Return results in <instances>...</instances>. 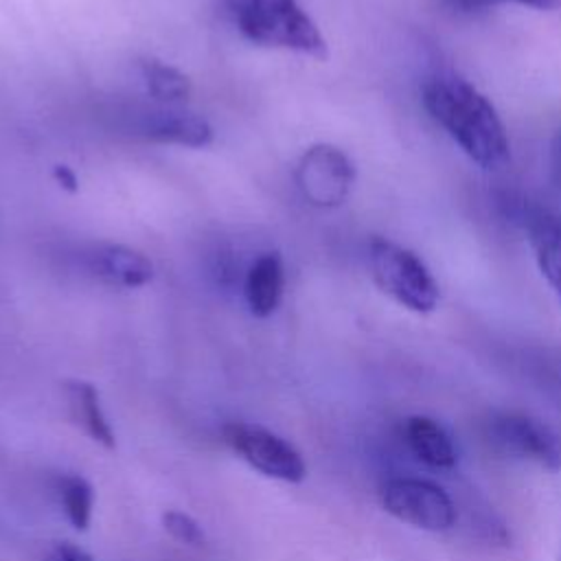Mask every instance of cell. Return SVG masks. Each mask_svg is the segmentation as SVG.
<instances>
[{
  "instance_id": "ba28073f",
  "label": "cell",
  "mask_w": 561,
  "mask_h": 561,
  "mask_svg": "<svg viewBox=\"0 0 561 561\" xmlns=\"http://www.w3.org/2000/svg\"><path fill=\"white\" fill-rule=\"evenodd\" d=\"M90 270L101 283L121 289L142 287L153 276V263L149 256L118 243L99 245L90 254Z\"/></svg>"
},
{
  "instance_id": "9c48e42d",
  "label": "cell",
  "mask_w": 561,
  "mask_h": 561,
  "mask_svg": "<svg viewBox=\"0 0 561 561\" xmlns=\"http://www.w3.org/2000/svg\"><path fill=\"white\" fill-rule=\"evenodd\" d=\"M526 232L541 276L561 300V217L541 208L530 210Z\"/></svg>"
},
{
  "instance_id": "6da1fadb",
  "label": "cell",
  "mask_w": 561,
  "mask_h": 561,
  "mask_svg": "<svg viewBox=\"0 0 561 561\" xmlns=\"http://www.w3.org/2000/svg\"><path fill=\"white\" fill-rule=\"evenodd\" d=\"M421 101L436 125L482 169L508 160V136L493 103L467 79L438 75L423 83Z\"/></svg>"
},
{
  "instance_id": "277c9868",
  "label": "cell",
  "mask_w": 561,
  "mask_h": 561,
  "mask_svg": "<svg viewBox=\"0 0 561 561\" xmlns=\"http://www.w3.org/2000/svg\"><path fill=\"white\" fill-rule=\"evenodd\" d=\"M381 506L394 519L423 530H447L456 522V506L447 491L430 480L392 478L379 491Z\"/></svg>"
},
{
  "instance_id": "52a82bcc",
  "label": "cell",
  "mask_w": 561,
  "mask_h": 561,
  "mask_svg": "<svg viewBox=\"0 0 561 561\" xmlns=\"http://www.w3.org/2000/svg\"><path fill=\"white\" fill-rule=\"evenodd\" d=\"M296 182L309 204L333 208L348 197L355 182V167L342 149L333 145H313L298 162Z\"/></svg>"
},
{
  "instance_id": "7c38bea8",
  "label": "cell",
  "mask_w": 561,
  "mask_h": 561,
  "mask_svg": "<svg viewBox=\"0 0 561 561\" xmlns=\"http://www.w3.org/2000/svg\"><path fill=\"white\" fill-rule=\"evenodd\" d=\"M145 134L156 142L182 145L191 149H202L213 142V127L206 118L188 114V112H156L149 118Z\"/></svg>"
},
{
  "instance_id": "ffe728a7",
  "label": "cell",
  "mask_w": 561,
  "mask_h": 561,
  "mask_svg": "<svg viewBox=\"0 0 561 561\" xmlns=\"http://www.w3.org/2000/svg\"><path fill=\"white\" fill-rule=\"evenodd\" d=\"M559 167H561V142H559Z\"/></svg>"
},
{
  "instance_id": "7a4b0ae2",
  "label": "cell",
  "mask_w": 561,
  "mask_h": 561,
  "mask_svg": "<svg viewBox=\"0 0 561 561\" xmlns=\"http://www.w3.org/2000/svg\"><path fill=\"white\" fill-rule=\"evenodd\" d=\"M232 15L241 35L254 44L278 46L327 59V42L296 0H234Z\"/></svg>"
},
{
  "instance_id": "30bf717a",
  "label": "cell",
  "mask_w": 561,
  "mask_h": 561,
  "mask_svg": "<svg viewBox=\"0 0 561 561\" xmlns=\"http://www.w3.org/2000/svg\"><path fill=\"white\" fill-rule=\"evenodd\" d=\"M403 438L410 451L434 469H449L456 465L458 454L451 436L445 432L440 423L430 416L414 414L403 423Z\"/></svg>"
},
{
  "instance_id": "3957f363",
  "label": "cell",
  "mask_w": 561,
  "mask_h": 561,
  "mask_svg": "<svg viewBox=\"0 0 561 561\" xmlns=\"http://www.w3.org/2000/svg\"><path fill=\"white\" fill-rule=\"evenodd\" d=\"M368 263L377 287L401 307L414 313H432L438 307V283L416 252L375 237L368 245Z\"/></svg>"
},
{
  "instance_id": "9a60e30c",
  "label": "cell",
  "mask_w": 561,
  "mask_h": 561,
  "mask_svg": "<svg viewBox=\"0 0 561 561\" xmlns=\"http://www.w3.org/2000/svg\"><path fill=\"white\" fill-rule=\"evenodd\" d=\"M59 493H61L64 511H66L70 524L77 530H85L90 526L92 502H94L90 482L81 476H66L59 484Z\"/></svg>"
},
{
  "instance_id": "5bb4252c",
  "label": "cell",
  "mask_w": 561,
  "mask_h": 561,
  "mask_svg": "<svg viewBox=\"0 0 561 561\" xmlns=\"http://www.w3.org/2000/svg\"><path fill=\"white\" fill-rule=\"evenodd\" d=\"M147 90L153 99L162 103H182L191 94V81L178 68L160 61V59H145L140 64Z\"/></svg>"
},
{
  "instance_id": "d6986e66",
  "label": "cell",
  "mask_w": 561,
  "mask_h": 561,
  "mask_svg": "<svg viewBox=\"0 0 561 561\" xmlns=\"http://www.w3.org/2000/svg\"><path fill=\"white\" fill-rule=\"evenodd\" d=\"M57 557H59V561H94L85 550H81L75 543H61L57 548Z\"/></svg>"
},
{
  "instance_id": "2e32d148",
  "label": "cell",
  "mask_w": 561,
  "mask_h": 561,
  "mask_svg": "<svg viewBox=\"0 0 561 561\" xmlns=\"http://www.w3.org/2000/svg\"><path fill=\"white\" fill-rule=\"evenodd\" d=\"M162 524H164V530L178 539L180 543L184 546H191V548H202L206 543V535L202 530V526L186 513H180V511H167L162 515Z\"/></svg>"
},
{
  "instance_id": "8992f818",
  "label": "cell",
  "mask_w": 561,
  "mask_h": 561,
  "mask_svg": "<svg viewBox=\"0 0 561 561\" xmlns=\"http://www.w3.org/2000/svg\"><path fill=\"white\" fill-rule=\"evenodd\" d=\"M226 445L252 469L283 482H302L307 476L300 451L278 434L250 423H228L224 427Z\"/></svg>"
},
{
  "instance_id": "8fae6325",
  "label": "cell",
  "mask_w": 561,
  "mask_h": 561,
  "mask_svg": "<svg viewBox=\"0 0 561 561\" xmlns=\"http://www.w3.org/2000/svg\"><path fill=\"white\" fill-rule=\"evenodd\" d=\"M285 270L278 252L261 254L245 276V300L256 318H267L276 311L283 298Z\"/></svg>"
},
{
  "instance_id": "4fadbf2b",
  "label": "cell",
  "mask_w": 561,
  "mask_h": 561,
  "mask_svg": "<svg viewBox=\"0 0 561 561\" xmlns=\"http://www.w3.org/2000/svg\"><path fill=\"white\" fill-rule=\"evenodd\" d=\"M66 392H68V401H70V410L77 423H81V427L103 447L112 449L116 445L114 438V430L110 425V421L105 419L101 403H99V392L92 383L88 381H66Z\"/></svg>"
},
{
  "instance_id": "e0dca14e",
  "label": "cell",
  "mask_w": 561,
  "mask_h": 561,
  "mask_svg": "<svg viewBox=\"0 0 561 561\" xmlns=\"http://www.w3.org/2000/svg\"><path fill=\"white\" fill-rule=\"evenodd\" d=\"M447 2L458 11L491 9L500 2H515V4H522V7L537 9V11H557V9H561V0H447Z\"/></svg>"
},
{
  "instance_id": "5b68a950",
  "label": "cell",
  "mask_w": 561,
  "mask_h": 561,
  "mask_svg": "<svg viewBox=\"0 0 561 561\" xmlns=\"http://www.w3.org/2000/svg\"><path fill=\"white\" fill-rule=\"evenodd\" d=\"M486 438L506 456L535 462L548 471L561 469V436L535 416L493 412L486 421Z\"/></svg>"
},
{
  "instance_id": "ac0fdd59",
  "label": "cell",
  "mask_w": 561,
  "mask_h": 561,
  "mask_svg": "<svg viewBox=\"0 0 561 561\" xmlns=\"http://www.w3.org/2000/svg\"><path fill=\"white\" fill-rule=\"evenodd\" d=\"M53 178L57 180V184L61 188H66L68 193H77L79 191V180L75 175V171L68 164H55L53 167Z\"/></svg>"
}]
</instances>
